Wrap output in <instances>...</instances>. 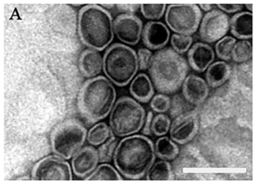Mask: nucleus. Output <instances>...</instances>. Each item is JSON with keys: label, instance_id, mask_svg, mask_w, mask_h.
<instances>
[{"label": "nucleus", "instance_id": "20e7f679", "mask_svg": "<svg viewBox=\"0 0 256 184\" xmlns=\"http://www.w3.org/2000/svg\"><path fill=\"white\" fill-rule=\"evenodd\" d=\"M78 31L90 49L104 50L114 39V21L108 10L98 4H86L78 13Z\"/></svg>", "mask_w": 256, "mask_h": 184}, {"label": "nucleus", "instance_id": "6e6552de", "mask_svg": "<svg viewBox=\"0 0 256 184\" xmlns=\"http://www.w3.org/2000/svg\"><path fill=\"white\" fill-rule=\"evenodd\" d=\"M202 18V12L198 4H170L166 10V23L176 34L191 36L198 28Z\"/></svg>", "mask_w": 256, "mask_h": 184}, {"label": "nucleus", "instance_id": "393cba45", "mask_svg": "<svg viewBox=\"0 0 256 184\" xmlns=\"http://www.w3.org/2000/svg\"><path fill=\"white\" fill-rule=\"evenodd\" d=\"M236 44V39L232 36H224L216 43V53L218 58L229 61L232 58V51Z\"/></svg>", "mask_w": 256, "mask_h": 184}, {"label": "nucleus", "instance_id": "c85d7f7f", "mask_svg": "<svg viewBox=\"0 0 256 184\" xmlns=\"http://www.w3.org/2000/svg\"><path fill=\"white\" fill-rule=\"evenodd\" d=\"M192 42L193 38L192 36L184 34H174L170 39V44L174 50L179 54L187 52L191 47Z\"/></svg>", "mask_w": 256, "mask_h": 184}, {"label": "nucleus", "instance_id": "aec40b11", "mask_svg": "<svg viewBox=\"0 0 256 184\" xmlns=\"http://www.w3.org/2000/svg\"><path fill=\"white\" fill-rule=\"evenodd\" d=\"M232 70L230 66L220 61L211 64L206 70L205 77L208 85L211 88H217L222 85L230 77Z\"/></svg>", "mask_w": 256, "mask_h": 184}, {"label": "nucleus", "instance_id": "39448f33", "mask_svg": "<svg viewBox=\"0 0 256 184\" xmlns=\"http://www.w3.org/2000/svg\"><path fill=\"white\" fill-rule=\"evenodd\" d=\"M138 58L132 48L114 43L108 48L103 56V71L116 86L128 85L138 70Z\"/></svg>", "mask_w": 256, "mask_h": 184}, {"label": "nucleus", "instance_id": "cd10ccee", "mask_svg": "<svg viewBox=\"0 0 256 184\" xmlns=\"http://www.w3.org/2000/svg\"><path fill=\"white\" fill-rule=\"evenodd\" d=\"M172 121L170 118L164 114L156 115L152 120V132L155 136H162L170 130Z\"/></svg>", "mask_w": 256, "mask_h": 184}, {"label": "nucleus", "instance_id": "ddd939ff", "mask_svg": "<svg viewBox=\"0 0 256 184\" xmlns=\"http://www.w3.org/2000/svg\"><path fill=\"white\" fill-rule=\"evenodd\" d=\"M100 163L98 150L92 146H86L79 150L72 160L73 173L78 178L89 176Z\"/></svg>", "mask_w": 256, "mask_h": 184}, {"label": "nucleus", "instance_id": "473e14b6", "mask_svg": "<svg viewBox=\"0 0 256 184\" xmlns=\"http://www.w3.org/2000/svg\"><path fill=\"white\" fill-rule=\"evenodd\" d=\"M154 113L151 111L146 114V118H145L144 124L143 127V134L145 136H151L152 135V123L154 120Z\"/></svg>", "mask_w": 256, "mask_h": 184}, {"label": "nucleus", "instance_id": "9d476101", "mask_svg": "<svg viewBox=\"0 0 256 184\" xmlns=\"http://www.w3.org/2000/svg\"><path fill=\"white\" fill-rule=\"evenodd\" d=\"M230 28L229 16L220 9L208 12L202 19L199 34L206 43H214L224 37Z\"/></svg>", "mask_w": 256, "mask_h": 184}, {"label": "nucleus", "instance_id": "423d86ee", "mask_svg": "<svg viewBox=\"0 0 256 184\" xmlns=\"http://www.w3.org/2000/svg\"><path fill=\"white\" fill-rule=\"evenodd\" d=\"M144 108L134 99L122 97L115 103L110 114V127L115 136L126 137L138 133L144 124Z\"/></svg>", "mask_w": 256, "mask_h": 184}, {"label": "nucleus", "instance_id": "c756f323", "mask_svg": "<svg viewBox=\"0 0 256 184\" xmlns=\"http://www.w3.org/2000/svg\"><path fill=\"white\" fill-rule=\"evenodd\" d=\"M140 11L146 19H160L162 17L166 10L164 4H140Z\"/></svg>", "mask_w": 256, "mask_h": 184}, {"label": "nucleus", "instance_id": "f3484780", "mask_svg": "<svg viewBox=\"0 0 256 184\" xmlns=\"http://www.w3.org/2000/svg\"><path fill=\"white\" fill-rule=\"evenodd\" d=\"M80 73L84 77L94 78L103 69V58L98 51L92 49L84 50L78 60Z\"/></svg>", "mask_w": 256, "mask_h": 184}, {"label": "nucleus", "instance_id": "a878e982", "mask_svg": "<svg viewBox=\"0 0 256 184\" xmlns=\"http://www.w3.org/2000/svg\"><path fill=\"white\" fill-rule=\"evenodd\" d=\"M119 142L118 138L115 137L113 134L104 143L100 146L98 148L100 163H110L114 160L115 151Z\"/></svg>", "mask_w": 256, "mask_h": 184}, {"label": "nucleus", "instance_id": "f03ea898", "mask_svg": "<svg viewBox=\"0 0 256 184\" xmlns=\"http://www.w3.org/2000/svg\"><path fill=\"white\" fill-rule=\"evenodd\" d=\"M116 97V89L110 81L104 76H96L86 80L80 88L78 109L88 122L94 124L112 112Z\"/></svg>", "mask_w": 256, "mask_h": 184}, {"label": "nucleus", "instance_id": "5701e85b", "mask_svg": "<svg viewBox=\"0 0 256 184\" xmlns=\"http://www.w3.org/2000/svg\"><path fill=\"white\" fill-rule=\"evenodd\" d=\"M112 129L104 122L95 124L88 133V142L94 146L102 145L113 135Z\"/></svg>", "mask_w": 256, "mask_h": 184}, {"label": "nucleus", "instance_id": "2f4dec72", "mask_svg": "<svg viewBox=\"0 0 256 184\" xmlns=\"http://www.w3.org/2000/svg\"><path fill=\"white\" fill-rule=\"evenodd\" d=\"M137 55L138 58L139 69L140 70H146L149 69L152 57L151 51L146 48H140L138 51Z\"/></svg>", "mask_w": 256, "mask_h": 184}, {"label": "nucleus", "instance_id": "0eeeda50", "mask_svg": "<svg viewBox=\"0 0 256 184\" xmlns=\"http://www.w3.org/2000/svg\"><path fill=\"white\" fill-rule=\"evenodd\" d=\"M86 137L88 130L83 123L76 118H68L60 123L52 130V151L64 160H70L82 149Z\"/></svg>", "mask_w": 256, "mask_h": 184}, {"label": "nucleus", "instance_id": "c9c22d12", "mask_svg": "<svg viewBox=\"0 0 256 184\" xmlns=\"http://www.w3.org/2000/svg\"><path fill=\"white\" fill-rule=\"evenodd\" d=\"M199 7L202 8V10H204L206 12H210L211 10H214V4H199Z\"/></svg>", "mask_w": 256, "mask_h": 184}, {"label": "nucleus", "instance_id": "f704fd0d", "mask_svg": "<svg viewBox=\"0 0 256 184\" xmlns=\"http://www.w3.org/2000/svg\"><path fill=\"white\" fill-rule=\"evenodd\" d=\"M116 7L120 11L133 14V13H134L139 7H140V4H118Z\"/></svg>", "mask_w": 256, "mask_h": 184}, {"label": "nucleus", "instance_id": "b1692460", "mask_svg": "<svg viewBox=\"0 0 256 184\" xmlns=\"http://www.w3.org/2000/svg\"><path fill=\"white\" fill-rule=\"evenodd\" d=\"M84 179L86 181H122V178L113 166L104 163L98 166Z\"/></svg>", "mask_w": 256, "mask_h": 184}, {"label": "nucleus", "instance_id": "4be33fe9", "mask_svg": "<svg viewBox=\"0 0 256 184\" xmlns=\"http://www.w3.org/2000/svg\"><path fill=\"white\" fill-rule=\"evenodd\" d=\"M146 178L148 181H170L174 179V174L172 165L162 160L152 165L146 174Z\"/></svg>", "mask_w": 256, "mask_h": 184}, {"label": "nucleus", "instance_id": "2eb2a0df", "mask_svg": "<svg viewBox=\"0 0 256 184\" xmlns=\"http://www.w3.org/2000/svg\"><path fill=\"white\" fill-rule=\"evenodd\" d=\"M184 98L194 106L202 104L209 94L208 83L200 76L190 74L182 84Z\"/></svg>", "mask_w": 256, "mask_h": 184}, {"label": "nucleus", "instance_id": "7c9ffc66", "mask_svg": "<svg viewBox=\"0 0 256 184\" xmlns=\"http://www.w3.org/2000/svg\"><path fill=\"white\" fill-rule=\"evenodd\" d=\"M172 106V100L168 96L164 94H158L152 97L150 107L154 112L164 113L168 111Z\"/></svg>", "mask_w": 256, "mask_h": 184}, {"label": "nucleus", "instance_id": "bb28decb", "mask_svg": "<svg viewBox=\"0 0 256 184\" xmlns=\"http://www.w3.org/2000/svg\"><path fill=\"white\" fill-rule=\"evenodd\" d=\"M252 56V45L248 40L236 43L232 51V58L236 62H245Z\"/></svg>", "mask_w": 256, "mask_h": 184}, {"label": "nucleus", "instance_id": "a211bd4d", "mask_svg": "<svg viewBox=\"0 0 256 184\" xmlns=\"http://www.w3.org/2000/svg\"><path fill=\"white\" fill-rule=\"evenodd\" d=\"M252 13L242 11L236 13L230 19L232 34L241 40L252 37Z\"/></svg>", "mask_w": 256, "mask_h": 184}, {"label": "nucleus", "instance_id": "9b49d317", "mask_svg": "<svg viewBox=\"0 0 256 184\" xmlns=\"http://www.w3.org/2000/svg\"><path fill=\"white\" fill-rule=\"evenodd\" d=\"M143 22L138 16L130 13L118 15L114 21V31L120 41L136 45L143 31Z\"/></svg>", "mask_w": 256, "mask_h": 184}, {"label": "nucleus", "instance_id": "e433bc0d", "mask_svg": "<svg viewBox=\"0 0 256 184\" xmlns=\"http://www.w3.org/2000/svg\"><path fill=\"white\" fill-rule=\"evenodd\" d=\"M252 4H246V7H247V9H248V10H250V12H252Z\"/></svg>", "mask_w": 256, "mask_h": 184}, {"label": "nucleus", "instance_id": "4468645a", "mask_svg": "<svg viewBox=\"0 0 256 184\" xmlns=\"http://www.w3.org/2000/svg\"><path fill=\"white\" fill-rule=\"evenodd\" d=\"M144 44L152 50L166 46L170 39V31L166 24L157 21H150L144 25L142 31Z\"/></svg>", "mask_w": 256, "mask_h": 184}, {"label": "nucleus", "instance_id": "72a5a7b5", "mask_svg": "<svg viewBox=\"0 0 256 184\" xmlns=\"http://www.w3.org/2000/svg\"><path fill=\"white\" fill-rule=\"evenodd\" d=\"M217 7L220 10L226 13H235L240 11L244 7V4H218Z\"/></svg>", "mask_w": 256, "mask_h": 184}, {"label": "nucleus", "instance_id": "1a4fd4ad", "mask_svg": "<svg viewBox=\"0 0 256 184\" xmlns=\"http://www.w3.org/2000/svg\"><path fill=\"white\" fill-rule=\"evenodd\" d=\"M34 181H71L72 172L71 166L59 156L44 157L38 162L32 170Z\"/></svg>", "mask_w": 256, "mask_h": 184}, {"label": "nucleus", "instance_id": "f8f14e48", "mask_svg": "<svg viewBox=\"0 0 256 184\" xmlns=\"http://www.w3.org/2000/svg\"><path fill=\"white\" fill-rule=\"evenodd\" d=\"M199 118L194 111L185 112L176 117L170 125L172 140L180 145H185L194 139L198 132Z\"/></svg>", "mask_w": 256, "mask_h": 184}, {"label": "nucleus", "instance_id": "7ed1b4c3", "mask_svg": "<svg viewBox=\"0 0 256 184\" xmlns=\"http://www.w3.org/2000/svg\"><path fill=\"white\" fill-rule=\"evenodd\" d=\"M148 70L157 91L170 94L182 86L188 74V65L182 55L172 48H166L152 55Z\"/></svg>", "mask_w": 256, "mask_h": 184}, {"label": "nucleus", "instance_id": "dca6fc26", "mask_svg": "<svg viewBox=\"0 0 256 184\" xmlns=\"http://www.w3.org/2000/svg\"><path fill=\"white\" fill-rule=\"evenodd\" d=\"M190 67L198 72H204L214 62L215 52L208 43H196L190 48L187 54Z\"/></svg>", "mask_w": 256, "mask_h": 184}, {"label": "nucleus", "instance_id": "412c9836", "mask_svg": "<svg viewBox=\"0 0 256 184\" xmlns=\"http://www.w3.org/2000/svg\"><path fill=\"white\" fill-rule=\"evenodd\" d=\"M156 155L163 160H173L180 153L179 147L172 139L162 136L157 139L155 144Z\"/></svg>", "mask_w": 256, "mask_h": 184}, {"label": "nucleus", "instance_id": "f257e3e1", "mask_svg": "<svg viewBox=\"0 0 256 184\" xmlns=\"http://www.w3.org/2000/svg\"><path fill=\"white\" fill-rule=\"evenodd\" d=\"M154 142L146 136H126L118 144L114 163L127 179L139 180L146 175L156 160Z\"/></svg>", "mask_w": 256, "mask_h": 184}, {"label": "nucleus", "instance_id": "6ab92c4d", "mask_svg": "<svg viewBox=\"0 0 256 184\" xmlns=\"http://www.w3.org/2000/svg\"><path fill=\"white\" fill-rule=\"evenodd\" d=\"M130 94L140 103H146L154 95L152 82L148 75L139 73L133 79L130 87Z\"/></svg>", "mask_w": 256, "mask_h": 184}]
</instances>
